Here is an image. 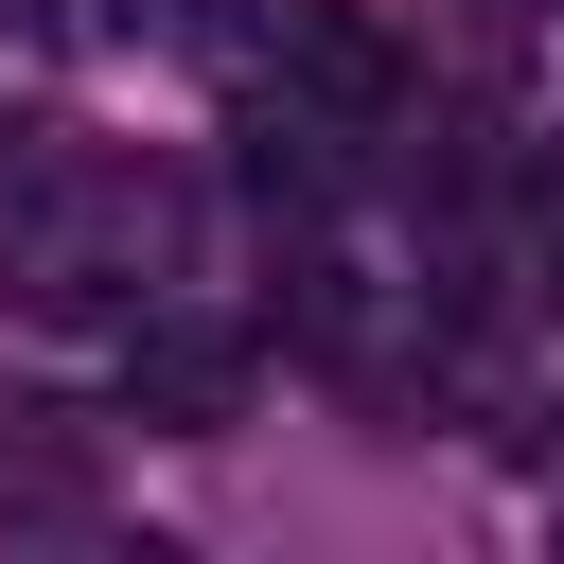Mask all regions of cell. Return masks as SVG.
Masks as SVG:
<instances>
[{
    "mask_svg": "<svg viewBox=\"0 0 564 564\" xmlns=\"http://www.w3.org/2000/svg\"><path fill=\"white\" fill-rule=\"evenodd\" d=\"M264 35H282V88H300L317 123H388V88H405V53H388V35L352 18V0H282Z\"/></svg>",
    "mask_w": 564,
    "mask_h": 564,
    "instance_id": "1",
    "label": "cell"
},
{
    "mask_svg": "<svg viewBox=\"0 0 564 564\" xmlns=\"http://www.w3.org/2000/svg\"><path fill=\"white\" fill-rule=\"evenodd\" d=\"M123 388H141V423L212 441V423L247 405V352H229V335H141V370H123Z\"/></svg>",
    "mask_w": 564,
    "mask_h": 564,
    "instance_id": "2",
    "label": "cell"
},
{
    "mask_svg": "<svg viewBox=\"0 0 564 564\" xmlns=\"http://www.w3.org/2000/svg\"><path fill=\"white\" fill-rule=\"evenodd\" d=\"M546 300H564V247H546Z\"/></svg>",
    "mask_w": 564,
    "mask_h": 564,
    "instance_id": "3",
    "label": "cell"
}]
</instances>
